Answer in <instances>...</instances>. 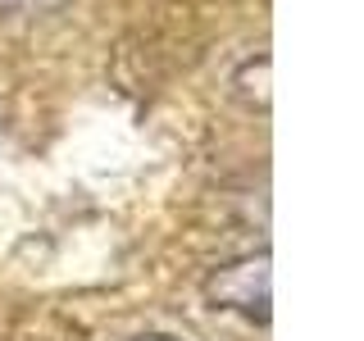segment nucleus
Wrapping results in <instances>:
<instances>
[{
    "instance_id": "2",
    "label": "nucleus",
    "mask_w": 364,
    "mask_h": 341,
    "mask_svg": "<svg viewBox=\"0 0 364 341\" xmlns=\"http://www.w3.org/2000/svg\"><path fill=\"white\" fill-rule=\"evenodd\" d=\"M55 0H0V14H28V9H50Z\"/></svg>"
},
{
    "instance_id": "3",
    "label": "nucleus",
    "mask_w": 364,
    "mask_h": 341,
    "mask_svg": "<svg viewBox=\"0 0 364 341\" xmlns=\"http://www.w3.org/2000/svg\"><path fill=\"white\" fill-rule=\"evenodd\" d=\"M132 341H178V337H164V332H141V337H132Z\"/></svg>"
},
{
    "instance_id": "1",
    "label": "nucleus",
    "mask_w": 364,
    "mask_h": 341,
    "mask_svg": "<svg viewBox=\"0 0 364 341\" xmlns=\"http://www.w3.org/2000/svg\"><path fill=\"white\" fill-rule=\"evenodd\" d=\"M210 301L242 318H269V255H246L210 278Z\"/></svg>"
}]
</instances>
